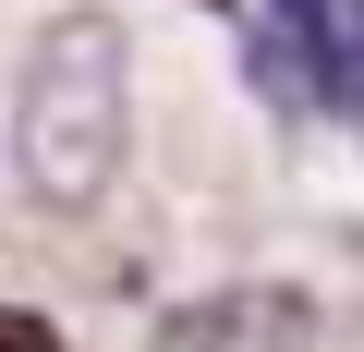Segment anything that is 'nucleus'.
I'll list each match as a JSON object with an SVG mask.
<instances>
[{
  "instance_id": "4",
  "label": "nucleus",
  "mask_w": 364,
  "mask_h": 352,
  "mask_svg": "<svg viewBox=\"0 0 364 352\" xmlns=\"http://www.w3.org/2000/svg\"><path fill=\"white\" fill-rule=\"evenodd\" d=\"M207 13H231V0H207Z\"/></svg>"
},
{
  "instance_id": "1",
  "label": "nucleus",
  "mask_w": 364,
  "mask_h": 352,
  "mask_svg": "<svg viewBox=\"0 0 364 352\" xmlns=\"http://www.w3.org/2000/svg\"><path fill=\"white\" fill-rule=\"evenodd\" d=\"M122 134H134V49L109 13H49L13 85V158L37 207H97L122 183Z\"/></svg>"
},
{
  "instance_id": "3",
  "label": "nucleus",
  "mask_w": 364,
  "mask_h": 352,
  "mask_svg": "<svg viewBox=\"0 0 364 352\" xmlns=\"http://www.w3.org/2000/svg\"><path fill=\"white\" fill-rule=\"evenodd\" d=\"M0 352H61V340H49V316H25V304H0Z\"/></svg>"
},
{
  "instance_id": "2",
  "label": "nucleus",
  "mask_w": 364,
  "mask_h": 352,
  "mask_svg": "<svg viewBox=\"0 0 364 352\" xmlns=\"http://www.w3.org/2000/svg\"><path fill=\"white\" fill-rule=\"evenodd\" d=\"M316 316H304V292H207V304H182L158 340L170 352H291Z\"/></svg>"
}]
</instances>
